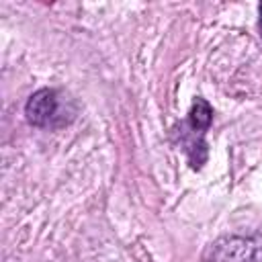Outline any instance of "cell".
<instances>
[{
	"label": "cell",
	"mask_w": 262,
	"mask_h": 262,
	"mask_svg": "<svg viewBox=\"0 0 262 262\" xmlns=\"http://www.w3.org/2000/svg\"><path fill=\"white\" fill-rule=\"evenodd\" d=\"M258 10H260V35H262V4H260V8H258Z\"/></svg>",
	"instance_id": "4"
},
{
	"label": "cell",
	"mask_w": 262,
	"mask_h": 262,
	"mask_svg": "<svg viewBox=\"0 0 262 262\" xmlns=\"http://www.w3.org/2000/svg\"><path fill=\"white\" fill-rule=\"evenodd\" d=\"M205 262H262V235H223L207 246Z\"/></svg>",
	"instance_id": "2"
},
{
	"label": "cell",
	"mask_w": 262,
	"mask_h": 262,
	"mask_svg": "<svg viewBox=\"0 0 262 262\" xmlns=\"http://www.w3.org/2000/svg\"><path fill=\"white\" fill-rule=\"evenodd\" d=\"M25 115L33 127L61 129L74 121L76 104L68 94L55 88H41L29 96L25 104Z\"/></svg>",
	"instance_id": "1"
},
{
	"label": "cell",
	"mask_w": 262,
	"mask_h": 262,
	"mask_svg": "<svg viewBox=\"0 0 262 262\" xmlns=\"http://www.w3.org/2000/svg\"><path fill=\"white\" fill-rule=\"evenodd\" d=\"M213 121V108L205 98H196L188 111V117L184 121V127L180 131L182 143L186 149V156L192 164V168H201V164L207 158V145H205V131L209 129Z\"/></svg>",
	"instance_id": "3"
}]
</instances>
